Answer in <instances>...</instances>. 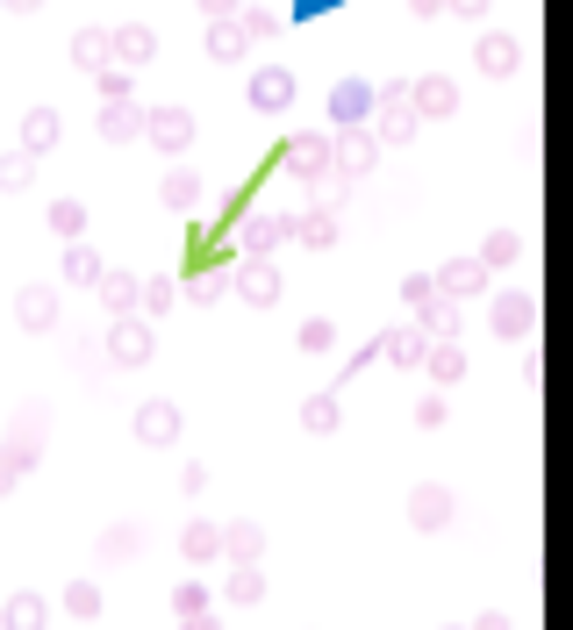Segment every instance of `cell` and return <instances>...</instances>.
I'll list each match as a JSON object with an SVG mask.
<instances>
[{"label": "cell", "mask_w": 573, "mask_h": 630, "mask_svg": "<svg viewBox=\"0 0 573 630\" xmlns=\"http://www.w3.org/2000/svg\"><path fill=\"white\" fill-rule=\"evenodd\" d=\"M151 351H158L151 316H108V330H101V358L115 366V373H144V366H151Z\"/></svg>", "instance_id": "obj_1"}, {"label": "cell", "mask_w": 573, "mask_h": 630, "mask_svg": "<svg viewBox=\"0 0 573 630\" xmlns=\"http://www.w3.org/2000/svg\"><path fill=\"white\" fill-rule=\"evenodd\" d=\"M144 144H151V151H165L179 165V158H187V144H194V115L187 108H151V115H144Z\"/></svg>", "instance_id": "obj_2"}, {"label": "cell", "mask_w": 573, "mask_h": 630, "mask_svg": "<svg viewBox=\"0 0 573 630\" xmlns=\"http://www.w3.org/2000/svg\"><path fill=\"white\" fill-rule=\"evenodd\" d=\"M129 430H137V444H173L179 430H187V416H179V402H165V394H151V402H137V416H129Z\"/></svg>", "instance_id": "obj_3"}, {"label": "cell", "mask_w": 573, "mask_h": 630, "mask_svg": "<svg viewBox=\"0 0 573 630\" xmlns=\"http://www.w3.org/2000/svg\"><path fill=\"white\" fill-rule=\"evenodd\" d=\"M15 323L29 330V337H51V330L65 323V294L58 287H22L15 294Z\"/></svg>", "instance_id": "obj_4"}, {"label": "cell", "mask_w": 573, "mask_h": 630, "mask_svg": "<svg viewBox=\"0 0 573 630\" xmlns=\"http://www.w3.org/2000/svg\"><path fill=\"white\" fill-rule=\"evenodd\" d=\"M108 44H115V65H129V72H144L158 58V29H151V22H122V29H108Z\"/></svg>", "instance_id": "obj_5"}, {"label": "cell", "mask_w": 573, "mask_h": 630, "mask_svg": "<svg viewBox=\"0 0 573 630\" xmlns=\"http://www.w3.org/2000/svg\"><path fill=\"white\" fill-rule=\"evenodd\" d=\"M94 294H101V308H108V316H137V308H144V280L129 273V265H108Z\"/></svg>", "instance_id": "obj_6"}, {"label": "cell", "mask_w": 573, "mask_h": 630, "mask_svg": "<svg viewBox=\"0 0 573 630\" xmlns=\"http://www.w3.org/2000/svg\"><path fill=\"white\" fill-rule=\"evenodd\" d=\"M144 115H151V108H137V101H101L94 129H101L108 144H144Z\"/></svg>", "instance_id": "obj_7"}, {"label": "cell", "mask_w": 573, "mask_h": 630, "mask_svg": "<svg viewBox=\"0 0 573 630\" xmlns=\"http://www.w3.org/2000/svg\"><path fill=\"white\" fill-rule=\"evenodd\" d=\"M58 137H65V115H58V108H29V115H22V151L29 158H51Z\"/></svg>", "instance_id": "obj_8"}, {"label": "cell", "mask_w": 573, "mask_h": 630, "mask_svg": "<svg viewBox=\"0 0 573 630\" xmlns=\"http://www.w3.org/2000/svg\"><path fill=\"white\" fill-rule=\"evenodd\" d=\"M237 294H244L251 308H273V301H279V265H273V258H244Z\"/></svg>", "instance_id": "obj_9"}, {"label": "cell", "mask_w": 573, "mask_h": 630, "mask_svg": "<svg viewBox=\"0 0 573 630\" xmlns=\"http://www.w3.org/2000/svg\"><path fill=\"white\" fill-rule=\"evenodd\" d=\"M43 423H51V409H43V402H29V409L8 423V444L29 459V473H36V459H43Z\"/></svg>", "instance_id": "obj_10"}, {"label": "cell", "mask_w": 573, "mask_h": 630, "mask_svg": "<svg viewBox=\"0 0 573 630\" xmlns=\"http://www.w3.org/2000/svg\"><path fill=\"white\" fill-rule=\"evenodd\" d=\"M0 630H51V602L29 595V588H15V595L0 602Z\"/></svg>", "instance_id": "obj_11"}, {"label": "cell", "mask_w": 573, "mask_h": 630, "mask_svg": "<svg viewBox=\"0 0 573 630\" xmlns=\"http://www.w3.org/2000/svg\"><path fill=\"white\" fill-rule=\"evenodd\" d=\"M101 273H108V258L94 251L87 237L65 244V265H58V280H65V287H101Z\"/></svg>", "instance_id": "obj_12"}, {"label": "cell", "mask_w": 573, "mask_h": 630, "mask_svg": "<svg viewBox=\"0 0 573 630\" xmlns=\"http://www.w3.org/2000/svg\"><path fill=\"white\" fill-rule=\"evenodd\" d=\"M279 165L301 172V180H315V172L331 165V144H323V137H287V144H279Z\"/></svg>", "instance_id": "obj_13"}, {"label": "cell", "mask_w": 573, "mask_h": 630, "mask_svg": "<svg viewBox=\"0 0 573 630\" xmlns=\"http://www.w3.org/2000/svg\"><path fill=\"white\" fill-rule=\"evenodd\" d=\"M158 201L173 208V215H194V208H201V172L173 165V172H165V187H158Z\"/></svg>", "instance_id": "obj_14"}, {"label": "cell", "mask_w": 573, "mask_h": 630, "mask_svg": "<svg viewBox=\"0 0 573 630\" xmlns=\"http://www.w3.org/2000/svg\"><path fill=\"white\" fill-rule=\"evenodd\" d=\"M94 552H101V566H129V559L144 552V530H137V523H108Z\"/></svg>", "instance_id": "obj_15"}, {"label": "cell", "mask_w": 573, "mask_h": 630, "mask_svg": "<svg viewBox=\"0 0 573 630\" xmlns=\"http://www.w3.org/2000/svg\"><path fill=\"white\" fill-rule=\"evenodd\" d=\"M72 65H79V72H108V65H115L108 29H79V36H72Z\"/></svg>", "instance_id": "obj_16"}, {"label": "cell", "mask_w": 573, "mask_h": 630, "mask_svg": "<svg viewBox=\"0 0 573 630\" xmlns=\"http://www.w3.org/2000/svg\"><path fill=\"white\" fill-rule=\"evenodd\" d=\"M244 44H251V29H244L237 15H229V22H209V58H215V65H237Z\"/></svg>", "instance_id": "obj_17"}, {"label": "cell", "mask_w": 573, "mask_h": 630, "mask_svg": "<svg viewBox=\"0 0 573 630\" xmlns=\"http://www.w3.org/2000/svg\"><path fill=\"white\" fill-rule=\"evenodd\" d=\"M58 609H65L72 623H94V616H101V580H65Z\"/></svg>", "instance_id": "obj_18"}, {"label": "cell", "mask_w": 573, "mask_h": 630, "mask_svg": "<svg viewBox=\"0 0 573 630\" xmlns=\"http://www.w3.org/2000/svg\"><path fill=\"white\" fill-rule=\"evenodd\" d=\"M43 222H51L58 244H79V237H87V201H72V194H65V201H51V215H43Z\"/></svg>", "instance_id": "obj_19"}, {"label": "cell", "mask_w": 573, "mask_h": 630, "mask_svg": "<svg viewBox=\"0 0 573 630\" xmlns=\"http://www.w3.org/2000/svg\"><path fill=\"white\" fill-rule=\"evenodd\" d=\"M223 552L237 566H259V552H265V530L259 523H223Z\"/></svg>", "instance_id": "obj_20"}, {"label": "cell", "mask_w": 573, "mask_h": 630, "mask_svg": "<svg viewBox=\"0 0 573 630\" xmlns=\"http://www.w3.org/2000/svg\"><path fill=\"white\" fill-rule=\"evenodd\" d=\"M251 101H259V108H287V101H295V79H287L279 65L251 72Z\"/></svg>", "instance_id": "obj_21"}, {"label": "cell", "mask_w": 573, "mask_h": 630, "mask_svg": "<svg viewBox=\"0 0 573 630\" xmlns=\"http://www.w3.org/2000/svg\"><path fill=\"white\" fill-rule=\"evenodd\" d=\"M179 552H187L194 566L215 559V552H223V530H215V523H187V530H179Z\"/></svg>", "instance_id": "obj_22"}, {"label": "cell", "mask_w": 573, "mask_h": 630, "mask_svg": "<svg viewBox=\"0 0 573 630\" xmlns=\"http://www.w3.org/2000/svg\"><path fill=\"white\" fill-rule=\"evenodd\" d=\"M29 180H36V158L22 151V144H15V151H0V194H22Z\"/></svg>", "instance_id": "obj_23"}, {"label": "cell", "mask_w": 573, "mask_h": 630, "mask_svg": "<svg viewBox=\"0 0 573 630\" xmlns=\"http://www.w3.org/2000/svg\"><path fill=\"white\" fill-rule=\"evenodd\" d=\"M94 86H101V101H137V72H129V65L94 72Z\"/></svg>", "instance_id": "obj_24"}, {"label": "cell", "mask_w": 573, "mask_h": 630, "mask_svg": "<svg viewBox=\"0 0 573 630\" xmlns=\"http://www.w3.org/2000/svg\"><path fill=\"white\" fill-rule=\"evenodd\" d=\"M279 230H287V222H273V215H251V222H244V251H251V258H265V251L279 244Z\"/></svg>", "instance_id": "obj_25"}, {"label": "cell", "mask_w": 573, "mask_h": 630, "mask_svg": "<svg viewBox=\"0 0 573 630\" xmlns=\"http://www.w3.org/2000/svg\"><path fill=\"white\" fill-rule=\"evenodd\" d=\"M331 108H337V122H359L365 108H373V94H365V86L351 79V86H337V101H331Z\"/></svg>", "instance_id": "obj_26"}, {"label": "cell", "mask_w": 573, "mask_h": 630, "mask_svg": "<svg viewBox=\"0 0 573 630\" xmlns=\"http://www.w3.org/2000/svg\"><path fill=\"white\" fill-rule=\"evenodd\" d=\"M22 473H29V459H22L15 444L0 437V502H8V494H15V480H22Z\"/></svg>", "instance_id": "obj_27"}, {"label": "cell", "mask_w": 573, "mask_h": 630, "mask_svg": "<svg viewBox=\"0 0 573 630\" xmlns=\"http://www.w3.org/2000/svg\"><path fill=\"white\" fill-rule=\"evenodd\" d=\"M265 595V580H259V566H237V573H229V602H244V609H251V602Z\"/></svg>", "instance_id": "obj_28"}, {"label": "cell", "mask_w": 573, "mask_h": 630, "mask_svg": "<svg viewBox=\"0 0 573 630\" xmlns=\"http://www.w3.org/2000/svg\"><path fill=\"white\" fill-rule=\"evenodd\" d=\"M209 602H215V595L201 588V580H179V588H173V609H179V616H201Z\"/></svg>", "instance_id": "obj_29"}, {"label": "cell", "mask_w": 573, "mask_h": 630, "mask_svg": "<svg viewBox=\"0 0 573 630\" xmlns=\"http://www.w3.org/2000/svg\"><path fill=\"white\" fill-rule=\"evenodd\" d=\"M337 165H345V172H365V165H373V137H345V144H337Z\"/></svg>", "instance_id": "obj_30"}, {"label": "cell", "mask_w": 573, "mask_h": 630, "mask_svg": "<svg viewBox=\"0 0 573 630\" xmlns=\"http://www.w3.org/2000/svg\"><path fill=\"white\" fill-rule=\"evenodd\" d=\"M481 65H487V72H509V65H516V44H509V36H487V44H481Z\"/></svg>", "instance_id": "obj_31"}, {"label": "cell", "mask_w": 573, "mask_h": 630, "mask_svg": "<svg viewBox=\"0 0 573 630\" xmlns=\"http://www.w3.org/2000/svg\"><path fill=\"white\" fill-rule=\"evenodd\" d=\"M445 516H452L445 487H423V494H416V523H445Z\"/></svg>", "instance_id": "obj_32"}, {"label": "cell", "mask_w": 573, "mask_h": 630, "mask_svg": "<svg viewBox=\"0 0 573 630\" xmlns=\"http://www.w3.org/2000/svg\"><path fill=\"white\" fill-rule=\"evenodd\" d=\"M173 308V280H144V308L137 316H165Z\"/></svg>", "instance_id": "obj_33"}, {"label": "cell", "mask_w": 573, "mask_h": 630, "mask_svg": "<svg viewBox=\"0 0 573 630\" xmlns=\"http://www.w3.org/2000/svg\"><path fill=\"white\" fill-rule=\"evenodd\" d=\"M301 423H309V430H331V423H337V402H331V394H315L309 409H301Z\"/></svg>", "instance_id": "obj_34"}, {"label": "cell", "mask_w": 573, "mask_h": 630, "mask_svg": "<svg viewBox=\"0 0 573 630\" xmlns=\"http://www.w3.org/2000/svg\"><path fill=\"white\" fill-rule=\"evenodd\" d=\"M423 108H431V115H445V108H452V86H445V79H423Z\"/></svg>", "instance_id": "obj_35"}, {"label": "cell", "mask_w": 573, "mask_h": 630, "mask_svg": "<svg viewBox=\"0 0 573 630\" xmlns=\"http://www.w3.org/2000/svg\"><path fill=\"white\" fill-rule=\"evenodd\" d=\"M287 230H301L309 244H331V230H337V222H331V215H309V222H287Z\"/></svg>", "instance_id": "obj_36"}, {"label": "cell", "mask_w": 573, "mask_h": 630, "mask_svg": "<svg viewBox=\"0 0 573 630\" xmlns=\"http://www.w3.org/2000/svg\"><path fill=\"white\" fill-rule=\"evenodd\" d=\"M495 323H502V330H509V337H516V330H523V323H531V301H502V316H495Z\"/></svg>", "instance_id": "obj_37"}, {"label": "cell", "mask_w": 573, "mask_h": 630, "mask_svg": "<svg viewBox=\"0 0 573 630\" xmlns=\"http://www.w3.org/2000/svg\"><path fill=\"white\" fill-rule=\"evenodd\" d=\"M223 287H229L223 273H201V280H194V301H223Z\"/></svg>", "instance_id": "obj_38"}, {"label": "cell", "mask_w": 573, "mask_h": 630, "mask_svg": "<svg viewBox=\"0 0 573 630\" xmlns=\"http://www.w3.org/2000/svg\"><path fill=\"white\" fill-rule=\"evenodd\" d=\"M445 287H459V294L481 287V265H452V273H445Z\"/></svg>", "instance_id": "obj_39"}, {"label": "cell", "mask_w": 573, "mask_h": 630, "mask_svg": "<svg viewBox=\"0 0 573 630\" xmlns=\"http://www.w3.org/2000/svg\"><path fill=\"white\" fill-rule=\"evenodd\" d=\"M237 22H244V29H251V36H273V15H265V8H244Z\"/></svg>", "instance_id": "obj_40"}, {"label": "cell", "mask_w": 573, "mask_h": 630, "mask_svg": "<svg viewBox=\"0 0 573 630\" xmlns=\"http://www.w3.org/2000/svg\"><path fill=\"white\" fill-rule=\"evenodd\" d=\"M387 351H395V358H423V337H409V330H401V337H387Z\"/></svg>", "instance_id": "obj_41"}, {"label": "cell", "mask_w": 573, "mask_h": 630, "mask_svg": "<svg viewBox=\"0 0 573 630\" xmlns=\"http://www.w3.org/2000/svg\"><path fill=\"white\" fill-rule=\"evenodd\" d=\"M179 630H223V616H215V609H201V616H179Z\"/></svg>", "instance_id": "obj_42"}, {"label": "cell", "mask_w": 573, "mask_h": 630, "mask_svg": "<svg viewBox=\"0 0 573 630\" xmlns=\"http://www.w3.org/2000/svg\"><path fill=\"white\" fill-rule=\"evenodd\" d=\"M201 15H209V22H229V15H237V0H201Z\"/></svg>", "instance_id": "obj_43"}, {"label": "cell", "mask_w": 573, "mask_h": 630, "mask_svg": "<svg viewBox=\"0 0 573 630\" xmlns=\"http://www.w3.org/2000/svg\"><path fill=\"white\" fill-rule=\"evenodd\" d=\"M0 8H15V15H36V8H43V0H0Z\"/></svg>", "instance_id": "obj_44"}]
</instances>
